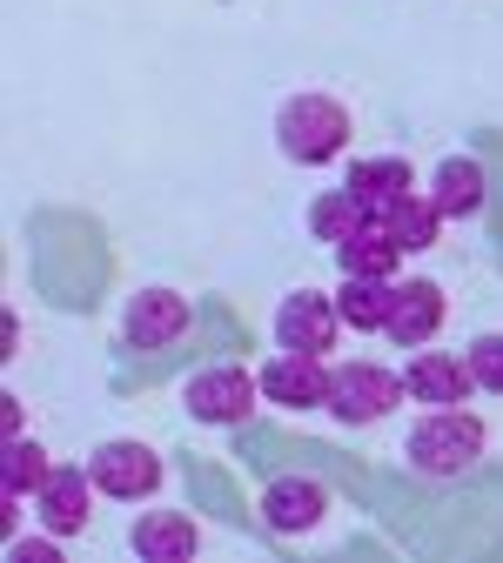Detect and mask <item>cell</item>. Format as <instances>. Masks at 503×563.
Returning <instances> with one entry per match:
<instances>
[{"label":"cell","instance_id":"1","mask_svg":"<svg viewBox=\"0 0 503 563\" xmlns=\"http://www.w3.org/2000/svg\"><path fill=\"white\" fill-rule=\"evenodd\" d=\"M483 450H490V422H483L477 409H463V402L416 416V422H409V437H403L409 470H416V476H437V483L470 476V470L483 463Z\"/></svg>","mask_w":503,"mask_h":563},{"label":"cell","instance_id":"2","mask_svg":"<svg viewBox=\"0 0 503 563\" xmlns=\"http://www.w3.org/2000/svg\"><path fill=\"white\" fill-rule=\"evenodd\" d=\"M349 134H356L349 108L336 95H322V88H303V95H289L275 108V148L296 168H329L349 148Z\"/></svg>","mask_w":503,"mask_h":563},{"label":"cell","instance_id":"3","mask_svg":"<svg viewBox=\"0 0 503 563\" xmlns=\"http://www.w3.org/2000/svg\"><path fill=\"white\" fill-rule=\"evenodd\" d=\"M396 402H409V383H403V369H390V363H370V356H349V363H336V376H329V416L342 422V430H370V422H383Z\"/></svg>","mask_w":503,"mask_h":563},{"label":"cell","instance_id":"4","mask_svg":"<svg viewBox=\"0 0 503 563\" xmlns=\"http://www.w3.org/2000/svg\"><path fill=\"white\" fill-rule=\"evenodd\" d=\"M262 402V376H249L242 363H201L182 383V409L201 422V430H242Z\"/></svg>","mask_w":503,"mask_h":563},{"label":"cell","instance_id":"5","mask_svg":"<svg viewBox=\"0 0 503 563\" xmlns=\"http://www.w3.org/2000/svg\"><path fill=\"white\" fill-rule=\"evenodd\" d=\"M88 476L114 504H149V497H162L168 463H162L155 443H141V437H108V443L88 450Z\"/></svg>","mask_w":503,"mask_h":563},{"label":"cell","instance_id":"6","mask_svg":"<svg viewBox=\"0 0 503 563\" xmlns=\"http://www.w3.org/2000/svg\"><path fill=\"white\" fill-rule=\"evenodd\" d=\"M188 322H195V302L182 289H141L121 309V342L134 356H155V349H175L188 335Z\"/></svg>","mask_w":503,"mask_h":563},{"label":"cell","instance_id":"7","mask_svg":"<svg viewBox=\"0 0 503 563\" xmlns=\"http://www.w3.org/2000/svg\"><path fill=\"white\" fill-rule=\"evenodd\" d=\"M342 309L336 296L322 289H289L275 302V349H303V356H329V349L342 342Z\"/></svg>","mask_w":503,"mask_h":563},{"label":"cell","instance_id":"8","mask_svg":"<svg viewBox=\"0 0 503 563\" xmlns=\"http://www.w3.org/2000/svg\"><path fill=\"white\" fill-rule=\"evenodd\" d=\"M262 376V402L275 409H329V356H303V349H275V356L255 369Z\"/></svg>","mask_w":503,"mask_h":563},{"label":"cell","instance_id":"9","mask_svg":"<svg viewBox=\"0 0 503 563\" xmlns=\"http://www.w3.org/2000/svg\"><path fill=\"white\" fill-rule=\"evenodd\" d=\"M95 497H101V489H95L88 463H81V470H75V463H54V476L34 489V523L67 543V537H81V530L95 523Z\"/></svg>","mask_w":503,"mask_h":563},{"label":"cell","instance_id":"10","mask_svg":"<svg viewBox=\"0 0 503 563\" xmlns=\"http://www.w3.org/2000/svg\"><path fill=\"white\" fill-rule=\"evenodd\" d=\"M444 316H450L444 289H437V282H423V275H409V282H396V302H390L383 335L396 349H429V342H437V329H444Z\"/></svg>","mask_w":503,"mask_h":563},{"label":"cell","instance_id":"11","mask_svg":"<svg viewBox=\"0 0 503 563\" xmlns=\"http://www.w3.org/2000/svg\"><path fill=\"white\" fill-rule=\"evenodd\" d=\"M403 383H409V402H429V409H450V402H470L477 396L470 363L450 356V349H409Z\"/></svg>","mask_w":503,"mask_h":563},{"label":"cell","instance_id":"12","mask_svg":"<svg viewBox=\"0 0 503 563\" xmlns=\"http://www.w3.org/2000/svg\"><path fill=\"white\" fill-rule=\"evenodd\" d=\"M322 517H329V489L316 476H275L262 489V523L275 537H309Z\"/></svg>","mask_w":503,"mask_h":563},{"label":"cell","instance_id":"13","mask_svg":"<svg viewBox=\"0 0 503 563\" xmlns=\"http://www.w3.org/2000/svg\"><path fill=\"white\" fill-rule=\"evenodd\" d=\"M128 550H134L141 563H188V556L201 550V530H195V517H182V510H141L134 530H128Z\"/></svg>","mask_w":503,"mask_h":563},{"label":"cell","instance_id":"14","mask_svg":"<svg viewBox=\"0 0 503 563\" xmlns=\"http://www.w3.org/2000/svg\"><path fill=\"white\" fill-rule=\"evenodd\" d=\"M342 188L370 208V222H383V208L416 188V168H409V155H363V162H349Z\"/></svg>","mask_w":503,"mask_h":563},{"label":"cell","instance_id":"15","mask_svg":"<svg viewBox=\"0 0 503 563\" xmlns=\"http://www.w3.org/2000/svg\"><path fill=\"white\" fill-rule=\"evenodd\" d=\"M429 195H437V208H444L450 222L483 216V201H490L483 162H477V155H444V162H437V175H429Z\"/></svg>","mask_w":503,"mask_h":563},{"label":"cell","instance_id":"16","mask_svg":"<svg viewBox=\"0 0 503 563\" xmlns=\"http://www.w3.org/2000/svg\"><path fill=\"white\" fill-rule=\"evenodd\" d=\"M444 208H437V195H429V188H409L403 201H390L383 208V229L396 235V249L403 255H423V249H437V235H444Z\"/></svg>","mask_w":503,"mask_h":563},{"label":"cell","instance_id":"17","mask_svg":"<svg viewBox=\"0 0 503 563\" xmlns=\"http://www.w3.org/2000/svg\"><path fill=\"white\" fill-rule=\"evenodd\" d=\"M396 262H403V249H396V235H390L383 222H370V229H356L349 242H336V268H342V275L396 282Z\"/></svg>","mask_w":503,"mask_h":563},{"label":"cell","instance_id":"18","mask_svg":"<svg viewBox=\"0 0 503 563\" xmlns=\"http://www.w3.org/2000/svg\"><path fill=\"white\" fill-rule=\"evenodd\" d=\"M390 302H396V282H376V275H342V289H336L342 322H349V329H363V335H383Z\"/></svg>","mask_w":503,"mask_h":563},{"label":"cell","instance_id":"19","mask_svg":"<svg viewBox=\"0 0 503 563\" xmlns=\"http://www.w3.org/2000/svg\"><path fill=\"white\" fill-rule=\"evenodd\" d=\"M356 229H370V208L356 201L349 188H329V195H316V201H309V235H316L322 249L349 242Z\"/></svg>","mask_w":503,"mask_h":563},{"label":"cell","instance_id":"20","mask_svg":"<svg viewBox=\"0 0 503 563\" xmlns=\"http://www.w3.org/2000/svg\"><path fill=\"white\" fill-rule=\"evenodd\" d=\"M54 476V456L28 437H0V489H14V497L34 504V489Z\"/></svg>","mask_w":503,"mask_h":563},{"label":"cell","instance_id":"21","mask_svg":"<svg viewBox=\"0 0 503 563\" xmlns=\"http://www.w3.org/2000/svg\"><path fill=\"white\" fill-rule=\"evenodd\" d=\"M463 363H470V376H477L483 396H503V335H477L463 349Z\"/></svg>","mask_w":503,"mask_h":563},{"label":"cell","instance_id":"22","mask_svg":"<svg viewBox=\"0 0 503 563\" xmlns=\"http://www.w3.org/2000/svg\"><path fill=\"white\" fill-rule=\"evenodd\" d=\"M0 437H28V409L14 396H0Z\"/></svg>","mask_w":503,"mask_h":563},{"label":"cell","instance_id":"23","mask_svg":"<svg viewBox=\"0 0 503 563\" xmlns=\"http://www.w3.org/2000/svg\"><path fill=\"white\" fill-rule=\"evenodd\" d=\"M0 356H21V316H0Z\"/></svg>","mask_w":503,"mask_h":563}]
</instances>
